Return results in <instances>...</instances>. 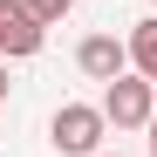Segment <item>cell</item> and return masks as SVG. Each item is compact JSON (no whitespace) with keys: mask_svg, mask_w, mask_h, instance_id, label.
Segmentation results:
<instances>
[{"mask_svg":"<svg viewBox=\"0 0 157 157\" xmlns=\"http://www.w3.org/2000/svg\"><path fill=\"white\" fill-rule=\"evenodd\" d=\"M102 130H109L102 102H62V109L48 116V144H55L62 157H96L102 150Z\"/></svg>","mask_w":157,"mask_h":157,"instance_id":"obj_1","label":"cell"},{"mask_svg":"<svg viewBox=\"0 0 157 157\" xmlns=\"http://www.w3.org/2000/svg\"><path fill=\"white\" fill-rule=\"evenodd\" d=\"M102 116L116 130H150L157 123V82L137 75V68H123L116 82H102Z\"/></svg>","mask_w":157,"mask_h":157,"instance_id":"obj_2","label":"cell"},{"mask_svg":"<svg viewBox=\"0 0 157 157\" xmlns=\"http://www.w3.org/2000/svg\"><path fill=\"white\" fill-rule=\"evenodd\" d=\"M41 41H48V21L28 14V0H0V62L41 55Z\"/></svg>","mask_w":157,"mask_h":157,"instance_id":"obj_3","label":"cell"},{"mask_svg":"<svg viewBox=\"0 0 157 157\" xmlns=\"http://www.w3.org/2000/svg\"><path fill=\"white\" fill-rule=\"evenodd\" d=\"M75 68H82L89 82H116V75L130 68V41H116V34H89L82 48H75Z\"/></svg>","mask_w":157,"mask_h":157,"instance_id":"obj_4","label":"cell"},{"mask_svg":"<svg viewBox=\"0 0 157 157\" xmlns=\"http://www.w3.org/2000/svg\"><path fill=\"white\" fill-rule=\"evenodd\" d=\"M130 68H137V75H150V82H157V14L130 28Z\"/></svg>","mask_w":157,"mask_h":157,"instance_id":"obj_5","label":"cell"},{"mask_svg":"<svg viewBox=\"0 0 157 157\" xmlns=\"http://www.w3.org/2000/svg\"><path fill=\"white\" fill-rule=\"evenodd\" d=\"M28 14H34V21H48V28H55L62 14H75V0H28Z\"/></svg>","mask_w":157,"mask_h":157,"instance_id":"obj_6","label":"cell"},{"mask_svg":"<svg viewBox=\"0 0 157 157\" xmlns=\"http://www.w3.org/2000/svg\"><path fill=\"white\" fill-rule=\"evenodd\" d=\"M7 89H14V82H7V62H0V102H7Z\"/></svg>","mask_w":157,"mask_h":157,"instance_id":"obj_7","label":"cell"},{"mask_svg":"<svg viewBox=\"0 0 157 157\" xmlns=\"http://www.w3.org/2000/svg\"><path fill=\"white\" fill-rule=\"evenodd\" d=\"M150 157H157V123H150Z\"/></svg>","mask_w":157,"mask_h":157,"instance_id":"obj_8","label":"cell"},{"mask_svg":"<svg viewBox=\"0 0 157 157\" xmlns=\"http://www.w3.org/2000/svg\"><path fill=\"white\" fill-rule=\"evenodd\" d=\"M96 157H116V150H96Z\"/></svg>","mask_w":157,"mask_h":157,"instance_id":"obj_9","label":"cell"},{"mask_svg":"<svg viewBox=\"0 0 157 157\" xmlns=\"http://www.w3.org/2000/svg\"><path fill=\"white\" fill-rule=\"evenodd\" d=\"M150 7H157V0H150Z\"/></svg>","mask_w":157,"mask_h":157,"instance_id":"obj_10","label":"cell"}]
</instances>
